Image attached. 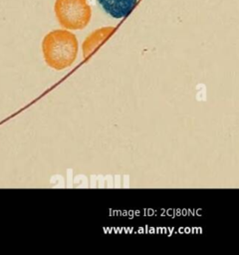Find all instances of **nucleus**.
Wrapping results in <instances>:
<instances>
[{
    "label": "nucleus",
    "instance_id": "f03ea898",
    "mask_svg": "<svg viewBox=\"0 0 239 255\" xmlns=\"http://www.w3.org/2000/svg\"><path fill=\"white\" fill-rule=\"evenodd\" d=\"M54 11L59 24L68 30H82L92 18L88 0H56Z\"/></svg>",
    "mask_w": 239,
    "mask_h": 255
},
{
    "label": "nucleus",
    "instance_id": "20e7f679",
    "mask_svg": "<svg viewBox=\"0 0 239 255\" xmlns=\"http://www.w3.org/2000/svg\"><path fill=\"white\" fill-rule=\"evenodd\" d=\"M115 31V27H103L100 28L93 33H91L86 40L83 43V53L84 57H89L90 54H92L95 49H97L103 42H105L108 37Z\"/></svg>",
    "mask_w": 239,
    "mask_h": 255
},
{
    "label": "nucleus",
    "instance_id": "7ed1b4c3",
    "mask_svg": "<svg viewBox=\"0 0 239 255\" xmlns=\"http://www.w3.org/2000/svg\"><path fill=\"white\" fill-rule=\"evenodd\" d=\"M139 0H97L101 10L114 19L126 17Z\"/></svg>",
    "mask_w": 239,
    "mask_h": 255
},
{
    "label": "nucleus",
    "instance_id": "f257e3e1",
    "mask_svg": "<svg viewBox=\"0 0 239 255\" xmlns=\"http://www.w3.org/2000/svg\"><path fill=\"white\" fill-rule=\"evenodd\" d=\"M79 50L77 37L74 33L57 29L49 32L42 41V52L46 64L61 71L72 66Z\"/></svg>",
    "mask_w": 239,
    "mask_h": 255
}]
</instances>
